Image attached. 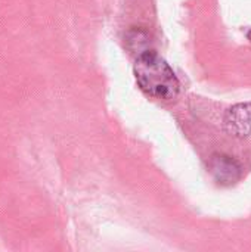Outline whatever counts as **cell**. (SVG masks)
<instances>
[{
    "label": "cell",
    "mask_w": 251,
    "mask_h": 252,
    "mask_svg": "<svg viewBox=\"0 0 251 252\" xmlns=\"http://www.w3.org/2000/svg\"><path fill=\"white\" fill-rule=\"evenodd\" d=\"M225 130L235 137L251 134V103H238L229 108L223 118Z\"/></svg>",
    "instance_id": "obj_2"
},
{
    "label": "cell",
    "mask_w": 251,
    "mask_h": 252,
    "mask_svg": "<svg viewBox=\"0 0 251 252\" xmlns=\"http://www.w3.org/2000/svg\"><path fill=\"white\" fill-rule=\"evenodd\" d=\"M133 72L139 87L151 97L172 100L179 93L180 84L176 74L154 50H146L138 56Z\"/></svg>",
    "instance_id": "obj_1"
},
{
    "label": "cell",
    "mask_w": 251,
    "mask_h": 252,
    "mask_svg": "<svg viewBox=\"0 0 251 252\" xmlns=\"http://www.w3.org/2000/svg\"><path fill=\"white\" fill-rule=\"evenodd\" d=\"M210 173L220 185H234L241 177V165L229 155H215L209 164Z\"/></svg>",
    "instance_id": "obj_3"
}]
</instances>
